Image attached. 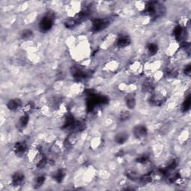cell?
<instances>
[{"label": "cell", "instance_id": "3", "mask_svg": "<svg viewBox=\"0 0 191 191\" xmlns=\"http://www.w3.org/2000/svg\"><path fill=\"white\" fill-rule=\"evenodd\" d=\"M148 134L147 128L146 126L143 125H138L135 127L134 129V134L136 138L137 139H142L144 138Z\"/></svg>", "mask_w": 191, "mask_h": 191}, {"label": "cell", "instance_id": "18", "mask_svg": "<svg viewBox=\"0 0 191 191\" xmlns=\"http://www.w3.org/2000/svg\"><path fill=\"white\" fill-rule=\"evenodd\" d=\"M143 88H144V91H151L154 89V84L152 81H146L143 83Z\"/></svg>", "mask_w": 191, "mask_h": 191}, {"label": "cell", "instance_id": "5", "mask_svg": "<svg viewBox=\"0 0 191 191\" xmlns=\"http://www.w3.org/2000/svg\"><path fill=\"white\" fill-rule=\"evenodd\" d=\"M165 101V97L161 93H154L150 98L149 102L152 104L153 105L160 106L162 105L163 102Z\"/></svg>", "mask_w": 191, "mask_h": 191}, {"label": "cell", "instance_id": "24", "mask_svg": "<svg viewBox=\"0 0 191 191\" xmlns=\"http://www.w3.org/2000/svg\"><path fill=\"white\" fill-rule=\"evenodd\" d=\"M184 72H185V74L187 75H190V72H191V67L190 64L187 65L186 67H185V70H184Z\"/></svg>", "mask_w": 191, "mask_h": 191}, {"label": "cell", "instance_id": "4", "mask_svg": "<svg viewBox=\"0 0 191 191\" xmlns=\"http://www.w3.org/2000/svg\"><path fill=\"white\" fill-rule=\"evenodd\" d=\"M25 175L22 172L18 171L14 173L12 176V185L14 186H20L24 182Z\"/></svg>", "mask_w": 191, "mask_h": 191}, {"label": "cell", "instance_id": "14", "mask_svg": "<svg viewBox=\"0 0 191 191\" xmlns=\"http://www.w3.org/2000/svg\"><path fill=\"white\" fill-rule=\"evenodd\" d=\"M147 50L150 55H154L158 51V47L155 43H150L147 46Z\"/></svg>", "mask_w": 191, "mask_h": 191}, {"label": "cell", "instance_id": "16", "mask_svg": "<svg viewBox=\"0 0 191 191\" xmlns=\"http://www.w3.org/2000/svg\"><path fill=\"white\" fill-rule=\"evenodd\" d=\"M45 180L46 178L43 176H39L37 177L35 181V188H39L40 187H41L44 184V182H45Z\"/></svg>", "mask_w": 191, "mask_h": 191}, {"label": "cell", "instance_id": "21", "mask_svg": "<svg viewBox=\"0 0 191 191\" xmlns=\"http://www.w3.org/2000/svg\"><path fill=\"white\" fill-rule=\"evenodd\" d=\"M32 35H33L32 31H31V29H25L24 31H22L21 36H22V38L26 39V38H30L31 36H32Z\"/></svg>", "mask_w": 191, "mask_h": 191}, {"label": "cell", "instance_id": "11", "mask_svg": "<svg viewBox=\"0 0 191 191\" xmlns=\"http://www.w3.org/2000/svg\"><path fill=\"white\" fill-rule=\"evenodd\" d=\"M128 138V134L125 133V132H121V133H119L116 136V137H115V141H116V143H117V144L122 145L124 144V143L126 142Z\"/></svg>", "mask_w": 191, "mask_h": 191}, {"label": "cell", "instance_id": "13", "mask_svg": "<svg viewBox=\"0 0 191 191\" xmlns=\"http://www.w3.org/2000/svg\"><path fill=\"white\" fill-rule=\"evenodd\" d=\"M65 176V172L63 169H58L53 174V178L58 182H61Z\"/></svg>", "mask_w": 191, "mask_h": 191}, {"label": "cell", "instance_id": "23", "mask_svg": "<svg viewBox=\"0 0 191 191\" xmlns=\"http://www.w3.org/2000/svg\"><path fill=\"white\" fill-rule=\"evenodd\" d=\"M33 108V104L32 103H29L28 105H26V107L23 108V111L26 113H29V111H31V109Z\"/></svg>", "mask_w": 191, "mask_h": 191}, {"label": "cell", "instance_id": "19", "mask_svg": "<svg viewBox=\"0 0 191 191\" xmlns=\"http://www.w3.org/2000/svg\"><path fill=\"white\" fill-rule=\"evenodd\" d=\"M131 114L128 111H122L121 114L120 115V119L121 121H126L128 119H130Z\"/></svg>", "mask_w": 191, "mask_h": 191}, {"label": "cell", "instance_id": "6", "mask_svg": "<svg viewBox=\"0 0 191 191\" xmlns=\"http://www.w3.org/2000/svg\"><path fill=\"white\" fill-rule=\"evenodd\" d=\"M7 107L10 111H17L22 107V101L19 99H13L9 100L7 104Z\"/></svg>", "mask_w": 191, "mask_h": 191}, {"label": "cell", "instance_id": "7", "mask_svg": "<svg viewBox=\"0 0 191 191\" xmlns=\"http://www.w3.org/2000/svg\"><path fill=\"white\" fill-rule=\"evenodd\" d=\"M28 146L26 143L24 142H17L15 143L14 146V151L17 155H23L27 150Z\"/></svg>", "mask_w": 191, "mask_h": 191}, {"label": "cell", "instance_id": "20", "mask_svg": "<svg viewBox=\"0 0 191 191\" xmlns=\"http://www.w3.org/2000/svg\"><path fill=\"white\" fill-rule=\"evenodd\" d=\"M126 176L128 178H130L131 180H135V179H140L137 173L134 172V171H128L126 173Z\"/></svg>", "mask_w": 191, "mask_h": 191}, {"label": "cell", "instance_id": "2", "mask_svg": "<svg viewBox=\"0 0 191 191\" xmlns=\"http://www.w3.org/2000/svg\"><path fill=\"white\" fill-rule=\"evenodd\" d=\"M109 22L108 19H96L93 20L92 22V31L94 32H99V31H102V30L106 29L108 26Z\"/></svg>", "mask_w": 191, "mask_h": 191}, {"label": "cell", "instance_id": "1", "mask_svg": "<svg viewBox=\"0 0 191 191\" xmlns=\"http://www.w3.org/2000/svg\"><path fill=\"white\" fill-rule=\"evenodd\" d=\"M54 22V16L52 14H47L44 16L39 23V28L43 32H47L52 28Z\"/></svg>", "mask_w": 191, "mask_h": 191}, {"label": "cell", "instance_id": "22", "mask_svg": "<svg viewBox=\"0 0 191 191\" xmlns=\"http://www.w3.org/2000/svg\"><path fill=\"white\" fill-rule=\"evenodd\" d=\"M148 158L147 156H146V155H142V156H140V158L137 159V162L140 163V164H146V162H148Z\"/></svg>", "mask_w": 191, "mask_h": 191}, {"label": "cell", "instance_id": "15", "mask_svg": "<svg viewBox=\"0 0 191 191\" xmlns=\"http://www.w3.org/2000/svg\"><path fill=\"white\" fill-rule=\"evenodd\" d=\"M191 105V100H190V96H187L185 98V101H184L183 104H182V109L184 111H187L190 109Z\"/></svg>", "mask_w": 191, "mask_h": 191}, {"label": "cell", "instance_id": "10", "mask_svg": "<svg viewBox=\"0 0 191 191\" xmlns=\"http://www.w3.org/2000/svg\"><path fill=\"white\" fill-rule=\"evenodd\" d=\"M126 106L130 110H133L136 106V100L133 95H128L125 97Z\"/></svg>", "mask_w": 191, "mask_h": 191}, {"label": "cell", "instance_id": "12", "mask_svg": "<svg viewBox=\"0 0 191 191\" xmlns=\"http://www.w3.org/2000/svg\"><path fill=\"white\" fill-rule=\"evenodd\" d=\"M29 121V115L26 114L23 115V116H21L20 118L19 119L18 121V128L19 129H23L26 127V125H28Z\"/></svg>", "mask_w": 191, "mask_h": 191}, {"label": "cell", "instance_id": "17", "mask_svg": "<svg viewBox=\"0 0 191 191\" xmlns=\"http://www.w3.org/2000/svg\"><path fill=\"white\" fill-rule=\"evenodd\" d=\"M76 24H77V21L75 20V19H72V18L67 19L64 22L65 26H66L67 29H72L74 26H75V25Z\"/></svg>", "mask_w": 191, "mask_h": 191}, {"label": "cell", "instance_id": "8", "mask_svg": "<svg viewBox=\"0 0 191 191\" xmlns=\"http://www.w3.org/2000/svg\"><path fill=\"white\" fill-rule=\"evenodd\" d=\"M184 35H185V30L181 26H176L173 30V35L175 38L177 40H181L184 38Z\"/></svg>", "mask_w": 191, "mask_h": 191}, {"label": "cell", "instance_id": "9", "mask_svg": "<svg viewBox=\"0 0 191 191\" xmlns=\"http://www.w3.org/2000/svg\"><path fill=\"white\" fill-rule=\"evenodd\" d=\"M117 46L120 48H125L129 46V44L131 43L130 38L128 36H125V35H123V36H120L117 40Z\"/></svg>", "mask_w": 191, "mask_h": 191}]
</instances>
